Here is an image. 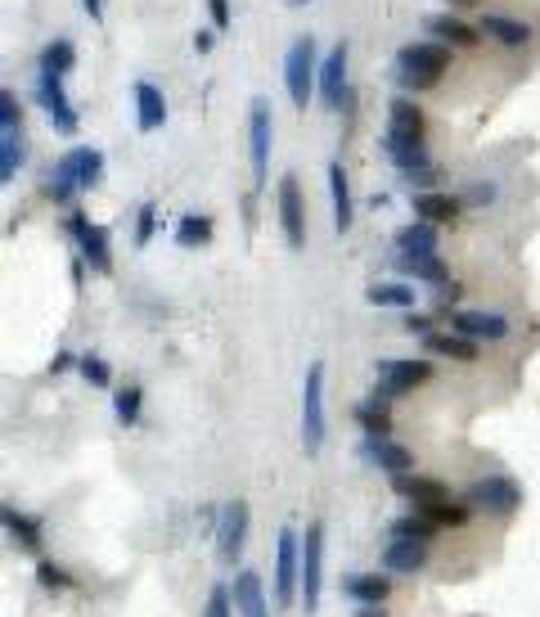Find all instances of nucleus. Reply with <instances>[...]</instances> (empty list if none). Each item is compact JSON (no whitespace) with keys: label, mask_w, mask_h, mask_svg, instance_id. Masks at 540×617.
<instances>
[{"label":"nucleus","mask_w":540,"mask_h":617,"mask_svg":"<svg viewBox=\"0 0 540 617\" xmlns=\"http://www.w3.org/2000/svg\"><path fill=\"white\" fill-rule=\"evenodd\" d=\"M365 460L378 464L383 473H392V478H401V473L414 469V455L405 451V446H396L392 437H365Z\"/></svg>","instance_id":"f3484780"},{"label":"nucleus","mask_w":540,"mask_h":617,"mask_svg":"<svg viewBox=\"0 0 540 617\" xmlns=\"http://www.w3.org/2000/svg\"><path fill=\"white\" fill-rule=\"evenodd\" d=\"M518 500H522L518 482L504 478V473L482 478V482H473V487H468V505L482 509V514H513V509H518Z\"/></svg>","instance_id":"6e6552de"},{"label":"nucleus","mask_w":540,"mask_h":617,"mask_svg":"<svg viewBox=\"0 0 540 617\" xmlns=\"http://www.w3.org/2000/svg\"><path fill=\"white\" fill-rule=\"evenodd\" d=\"M140 401H144V392L135 388V383H131V388H122V392H117V397H113V415H117V424H126V428H131L135 419H140Z\"/></svg>","instance_id":"e433bc0d"},{"label":"nucleus","mask_w":540,"mask_h":617,"mask_svg":"<svg viewBox=\"0 0 540 617\" xmlns=\"http://www.w3.org/2000/svg\"><path fill=\"white\" fill-rule=\"evenodd\" d=\"M423 28H428L432 37L441 41V46H446V41H450V46H477V37H482V28L473 32L464 19H450V14H432Z\"/></svg>","instance_id":"393cba45"},{"label":"nucleus","mask_w":540,"mask_h":617,"mask_svg":"<svg viewBox=\"0 0 540 617\" xmlns=\"http://www.w3.org/2000/svg\"><path fill=\"white\" fill-rule=\"evenodd\" d=\"M432 356H450V361H477V343L464 334H428L423 338Z\"/></svg>","instance_id":"bb28decb"},{"label":"nucleus","mask_w":540,"mask_h":617,"mask_svg":"<svg viewBox=\"0 0 540 617\" xmlns=\"http://www.w3.org/2000/svg\"><path fill=\"white\" fill-rule=\"evenodd\" d=\"M396 64H401V73L441 77V73H446V68H450V50L441 46V41H410V46H401Z\"/></svg>","instance_id":"ddd939ff"},{"label":"nucleus","mask_w":540,"mask_h":617,"mask_svg":"<svg viewBox=\"0 0 540 617\" xmlns=\"http://www.w3.org/2000/svg\"><path fill=\"white\" fill-rule=\"evenodd\" d=\"M347 41H338V46L329 50V59L320 64V100L329 104V109H338V104H347Z\"/></svg>","instance_id":"dca6fc26"},{"label":"nucleus","mask_w":540,"mask_h":617,"mask_svg":"<svg viewBox=\"0 0 540 617\" xmlns=\"http://www.w3.org/2000/svg\"><path fill=\"white\" fill-rule=\"evenodd\" d=\"M68 365H72V356H68V352H59V356H54V365H50V370L59 374V370H68Z\"/></svg>","instance_id":"8fccbe9b"},{"label":"nucleus","mask_w":540,"mask_h":617,"mask_svg":"<svg viewBox=\"0 0 540 617\" xmlns=\"http://www.w3.org/2000/svg\"><path fill=\"white\" fill-rule=\"evenodd\" d=\"M320 577H324V527L306 523V536H302V604H306V613L320 608Z\"/></svg>","instance_id":"0eeeda50"},{"label":"nucleus","mask_w":540,"mask_h":617,"mask_svg":"<svg viewBox=\"0 0 540 617\" xmlns=\"http://www.w3.org/2000/svg\"><path fill=\"white\" fill-rule=\"evenodd\" d=\"M432 379V361H378L374 365V392L378 397H405V392H414L419 383Z\"/></svg>","instance_id":"20e7f679"},{"label":"nucleus","mask_w":540,"mask_h":617,"mask_svg":"<svg viewBox=\"0 0 540 617\" xmlns=\"http://www.w3.org/2000/svg\"><path fill=\"white\" fill-rule=\"evenodd\" d=\"M383 145H423V113H419V104H410L405 95H396V100L387 104Z\"/></svg>","instance_id":"9d476101"},{"label":"nucleus","mask_w":540,"mask_h":617,"mask_svg":"<svg viewBox=\"0 0 540 617\" xmlns=\"http://www.w3.org/2000/svg\"><path fill=\"white\" fill-rule=\"evenodd\" d=\"M356 419H360V428H365V437H387L392 433V415H387V397H369V401H360L356 406Z\"/></svg>","instance_id":"c85d7f7f"},{"label":"nucleus","mask_w":540,"mask_h":617,"mask_svg":"<svg viewBox=\"0 0 540 617\" xmlns=\"http://www.w3.org/2000/svg\"><path fill=\"white\" fill-rule=\"evenodd\" d=\"M459 208H464V199H450V194H437V190L414 194V212H419V221H432V226H441V221H455Z\"/></svg>","instance_id":"b1692460"},{"label":"nucleus","mask_w":540,"mask_h":617,"mask_svg":"<svg viewBox=\"0 0 540 617\" xmlns=\"http://www.w3.org/2000/svg\"><path fill=\"white\" fill-rule=\"evenodd\" d=\"M423 518H432L437 527H464L473 518V505H459V500H437V505H423Z\"/></svg>","instance_id":"7c9ffc66"},{"label":"nucleus","mask_w":540,"mask_h":617,"mask_svg":"<svg viewBox=\"0 0 540 617\" xmlns=\"http://www.w3.org/2000/svg\"><path fill=\"white\" fill-rule=\"evenodd\" d=\"M0 514H5V527H9V536H18L27 554H36V550H41V532H36V523H32V518H23V514H18L14 505H5V509H0Z\"/></svg>","instance_id":"473e14b6"},{"label":"nucleus","mask_w":540,"mask_h":617,"mask_svg":"<svg viewBox=\"0 0 540 617\" xmlns=\"http://www.w3.org/2000/svg\"><path fill=\"white\" fill-rule=\"evenodd\" d=\"M396 266H401L405 275H414V280L423 284H446V266H441V257H396Z\"/></svg>","instance_id":"2f4dec72"},{"label":"nucleus","mask_w":540,"mask_h":617,"mask_svg":"<svg viewBox=\"0 0 540 617\" xmlns=\"http://www.w3.org/2000/svg\"><path fill=\"white\" fill-rule=\"evenodd\" d=\"M99 176H104V154L99 149H68V154L54 163L50 181H45V194H50L54 203H68L77 190H90V185H99Z\"/></svg>","instance_id":"f257e3e1"},{"label":"nucleus","mask_w":540,"mask_h":617,"mask_svg":"<svg viewBox=\"0 0 540 617\" xmlns=\"http://www.w3.org/2000/svg\"><path fill=\"white\" fill-rule=\"evenodd\" d=\"M207 10H212L216 28H230V0H207Z\"/></svg>","instance_id":"c03bdc74"},{"label":"nucleus","mask_w":540,"mask_h":617,"mask_svg":"<svg viewBox=\"0 0 540 617\" xmlns=\"http://www.w3.org/2000/svg\"><path fill=\"white\" fill-rule=\"evenodd\" d=\"M36 100H41L45 118L54 122V131H63V136H72V131H77V109H72L68 95H63L59 73H45V68H41V77H36Z\"/></svg>","instance_id":"1a4fd4ad"},{"label":"nucleus","mask_w":540,"mask_h":617,"mask_svg":"<svg viewBox=\"0 0 540 617\" xmlns=\"http://www.w3.org/2000/svg\"><path fill=\"white\" fill-rule=\"evenodd\" d=\"M167 122V100L153 82H135V127L140 131H158Z\"/></svg>","instance_id":"a211bd4d"},{"label":"nucleus","mask_w":540,"mask_h":617,"mask_svg":"<svg viewBox=\"0 0 540 617\" xmlns=\"http://www.w3.org/2000/svg\"><path fill=\"white\" fill-rule=\"evenodd\" d=\"M450 329L473 338V343H500V338L509 334V320L495 316V311H455V316H450Z\"/></svg>","instance_id":"2eb2a0df"},{"label":"nucleus","mask_w":540,"mask_h":617,"mask_svg":"<svg viewBox=\"0 0 540 617\" xmlns=\"http://www.w3.org/2000/svg\"><path fill=\"white\" fill-rule=\"evenodd\" d=\"M68 230H72V235H77L81 257H86V262L95 266L99 275H104V271H113V253H108V235H104V226L86 221V217H81V212H72V217H68Z\"/></svg>","instance_id":"4468645a"},{"label":"nucleus","mask_w":540,"mask_h":617,"mask_svg":"<svg viewBox=\"0 0 540 617\" xmlns=\"http://www.w3.org/2000/svg\"><path fill=\"white\" fill-rule=\"evenodd\" d=\"M374 307H414V289L410 284H369L365 293Z\"/></svg>","instance_id":"72a5a7b5"},{"label":"nucleus","mask_w":540,"mask_h":617,"mask_svg":"<svg viewBox=\"0 0 540 617\" xmlns=\"http://www.w3.org/2000/svg\"><path fill=\"white\" fill-rule=\"evenodd\" d=\"M396 257H437V230L432 221H414L396 235Z\"/></svg>","instance_id":"412c9836"},{"label":"nucleus","mask_w":540,"mask_h":617,"mask_svg":"<svg viewBox=\"0 0 540 617\" xmlns=\"http://www.w3.org/2000/svg\"><path fill=\"white\" fill-rule=\"evenodd\" d=\"M432 532H437V523H432V518H423V514L396 518V523H392V536H405V541H432Z\"/></svg>","instance_id":"4c0bfd02"},{"label":"nucleus","mask_w":540,"mask_h":617,"mask_svg":"<svg viewBox=\"0 0 540 617\" xmlns=\"http://www.w3.org/2000/svg\"><path fill=\"white\" fill-rule=\"evenodd\" d=\"M482 32H486V37H495L500 46H527V41H531V28H527V23L500 19V14H486V19H482Z\"/></svg>","instance_id":"c756f323"},{"label":"nucleus","mask_w":540,"mask_h":617,"mask_svg":"<svg viewBox=\"0 0 540 617\" xmlns=\"http://www.w3.org/2000/svg\"><path fill=\"white\" fill-rule=\"evenodd\" d=\"M81 374H86L90 383H95V388H108V379H113V370H108L104 361H99V356H81Z\"/></svg>","instance_id":"ea45409f"},{"label":"nucleus","mask_w":540,"mask_h":617,"mask_svg":"<svg viewBox=\"0 0 540 617\" xmlns=\"http://www.w3.org/2000/svg\"><path fill=\"white\" fill-rule=\"evenodd\" d=\"M284 86L288 95H293L297 109H306L315 95V86H320V64H315V41L311 37H297L293 46H288L284 55Z\"/></svg>","instance_id":"f03ea898"},{"label":"nucleus","mask_w":540,"mask_h":617,"mask_svg":"<svg viewBox=\"0 0 540 617\" xmlns=\"http://www.w3.org/2000/svg\"><path fill=\"white\" fill-rule=\"evenodd\" d=\"M297 577H302V536L284 527L275 536V604H293Z\"/></svg>","instance_id":"39448f33"},{"label":"nucleus","mask_w":540,"mask_h":617,"mask_svg":"<svg viewBox=\"0 0 540 617\" xmlns=\"http://www.w3.org/2000/svg\"><path fill=\"white\" fill-rule=\"evenodd\" d=\"M203 617H234V608H230V590H225V586H212Z\"/></svg>","instance_id":"79ce46f5"},{"label":"nucleus","mask_w":540,"mask_h":617,"mask_svg":"<svg viewBox=\"0 0 540 617\" xmlns=\"http://www.w3.org/2000/svg\"><path fill=\"white\" fill-rule=\"evenodd\" d=\"M207 239H212V221L207 217H180V226H176L180 248H198V244H207Z\"/></svg>","instance_id":"c9c22d12"},{"label":"nucleus","mask_w":540,"mask_h":617,"mask_svg":"<svg viewBox=\"0 0 540 617\" xmlns=\"http://www.w3.org/2000/svg\"><path fill=\"white\" fill-rule=\"evenodd\" d=\"M279 226H284L288 248L306 244V208H302V185H297V176H284V181H279Z\"/></svg>","instance_id":"9b49d317"},{"label":"nucleus","mask_w":540,"mask_h":617,"mask_svg":"<svg viewBox=\"0 0 540 617\" xmlns=\"http://www.w3.org/2000/svg\"><path fill=\"white\" fill-rule=\"evenodd\" d=\"M356 617H387V613H383V604H360Z\"/></svg>","instance_id":"09e8293b"},{"label":"nucleus","mask_w":540,"mask_h":617,"mask_svg":"<svg viewBox=\"0 0 540 617\" xmlns=\"http://www.w3.org/2000/svg\"><path fill=\"white\" fill-rule=\"evenodd\" d=\"M288 5H306V0H288Z\"/></svg>","instance_id":"603ef678"},{"label":"nucleus","mask_w":540,"mask_h":617,"mask_svg":"<svg viewBox=\"0 0 540 617\" xmlns=\"http://www.w3.org/2000/svg\"><path fill=\"white\" fill-rule=\"evenodd\" d=\"M302 446L306 455H315L324 446V365H306L302 383Z\"/></svg>","instance_id":"7ed1b4c3"},{"label":"nucleus","mask_w":540,"mask_h":617,"mask_svg":"<svg viewBox=\"0 0 540 617\" xmlns=\"http://www.w3.org/2000/svg\"><path fill=\"white\" fill-rule=\"evenodd\" d=\"M342 590H347L351 599H360V604H383L392 581H387L383 572H347V577H342Z\"/></svg>","instance_id":"5701e85b"},{"label":"nucleus","mask_w":540,"mask_h":617,"mask_svg":"<svg viewBox=\"0 0 540 617\" xmlns=\"http://www.w3.org/2000/svg\"><path fill=\"white\" fill-rule=\"evenodd\" d=\"M36 577H41L45 590H72V577L63 568H54V563H41V568H36Z\"/></svg>","instance_id":"a19ab883"},{"label":"nucleus","mask_w":540,"mask_h":617,"mask_svg":"<svg viewBox=\"0 0 540 617\" xmlns=\"http://www.w3.org/2000/svg\"><path fill=\"white\" fill-rule=\"evenodd\" d=\"M405 329H410V334H419V338H428V334H437V329H432V320L428 316H405Z\"/></svg>","instance_id":"a18cd8bd"},{"label":"nucleus","mask_w":540,"mask_h":617,"mask_svg":"<svg viewBox=\"0 0 540 617\" xmlns=\"http://www.w3.org/2000/svg\"><path fill=\"white\" fill-rule=\"evenodd\" d=\"M396 82H401L405 91H428V86H437V77H419V73H396Z\"/></svg>","instance_id":"37998d69"},{"label":"nucleus","mask_w":540,"mask_h":617,"mask_svg":"<svg viewBox=\"0 0 540 617\" xmlns=\"http://www.w3.org/2000/svg\"><path fill=\"white\" fill-rule=\"evenodd\" d=\"M392 487L401 491L405 500H414V509L437 505V500H450L446 482H437V478H410V473H401V478H392Z\"/></svg>","instance_id":"4be33fe9"},{"label":"nucleus","mask_w":540,"mask_h":617,"mask_svg":"<svg viewBox=\"0 0 540 617\" xmlns=\"http://www.w3.org/2000/svg\"><path fill=\"white\" fill-rule=\"evenodd\" d=\"M153 221H158V208L140 203V212H135V244H149L153 239Z\"/></svg>","instance_id":"58836bf2"},{"label":"nucleus","mask_w":540,"mask_h":617,"mask_svg":"<svg viewBox=\"0 0 540 617\" xmlns=\"http://www.w3.org/2000/svg\"><path fill=\"white\" fill-rule=\"evenodd\" d=\"M329 194H333V226H338V235H347L351 230V190H347L342 163H329Z\"/></svg>","instance_id":"a878e982"},{"label":"nucleus","mask_w":540,"mask_h":617,"mask_svg":"<svg viewBox=\"0 0 540 617\" xmlns=\"http://www.w3.org/2000/svg\"><path fill=\"white\" fill-rule=\"evenodd\" d=\"M81 10L90 14V23H99L104 19V0H81Z\"/></svg>","instance_id":"de8ad7c7"},{"label":"nucleus","mask_w":540,"mask_h":617,"mask_svg":"<svg viewBox=\"0 0 540 617\" xmlns=\"http://www.w3.org/2000/svg\"><path fill=\"white\" fill-rule=\"evenodd\" d=\"M455 5H473V0H455Z\"/></svg>","instance_id":"3c124183"},{"label":"nucleus","mask_w":540,"mask_h":617,"mask_svg":"<svg viewBox=\"0 0 540 617\" xmlns=\"http://www.w3.org/2000/svg\"><path fill=\"white\" fill-rule=\"evenodd\" d=\"M428 563V541H405V536H392V545L383 550V568L387 572H419Z\"/></svg>","instance_id":"6ab92c4d"},{"label":"nucleus","mask_w":540,"mask_h":617,"mask_svg":"<svg viewBox=\"0 0 540 617\" xmlns=\"http://www.w3.org/2000/svg\"><path fill=\"white\" fill-rule=\"evenodd\" d=\"M243 536H248V505H243V500H230V505L221 509V523H216V554H221V563L239 559Z\"/></svg>","instance_id":"f8f14e48"},{"label":"nucleus","mask_w":540,"mask_h":617,"mask_svg":"<svg viewBox=\"0 0 540 617\" xmlns=\"http://www.w3.org/2000/svg\"><path fill=\"white\" fill-rule=\"evenodd\" d=\"M23 131L18 127H0V181H14L18 176V167H23Z\"/></svg>","instance_id":"cd10ccee"},{"label":"nucleus","mask_w":540,"mask_h":617,"mask_svg":"<svg viewBox=\"0 0 540 617\" xmlns=\"http://www.w3.org/2000/svg\"><path fill=\"white\" fill-rule=\"evenodd\" d=\"M72 64H77V50H72V41L59 37V41H50V46L41 50V68H45V73H59L63 77Z\"/></svg>","instance_id":"f704fd0d"},{"label":"nucleus","mask_w":540,"mask_h":617,"mask_svg":"<svg viewBox=\"0 0 540 617\" xmlns=\"http://www.w3.org/2000/svg\"><path fill=\"white\" fill-rule=\"evenodd\" d=\"M495 199V185H468L464 190V203H491Z\"/></svg>","instance_id":"49530a36"},{"label":"nucleus","mask_w":540,"mask_h":617,"mask_svg":"<svg viewBox=\"0 0 540 617\" xmlns=\"http://www.w3.org/2000/svg\"><path fill=\"white\" fill-rule=\"evenodd\" d=\"M270 140H275V122H270V104L266 100H252L248 113V154H252V185H266L270 172Z\"/></svg>","instance_id":"423d86ee"},{"label":"nucleus","mask_w":540,"mask_h":617,"mask_svg":"<svg viewBox=\"0 0 540 617\" xmlns=\"http://www.w3.org/2000/svg\"><path fill=\"white\" fill-rule=\"evenodd\" d=\"M234 608H239L243 617H266V586H261L257 572L243 568L239 577H234Z\"/></svg>","instance_id":"aec40b11"}]
</instances>
